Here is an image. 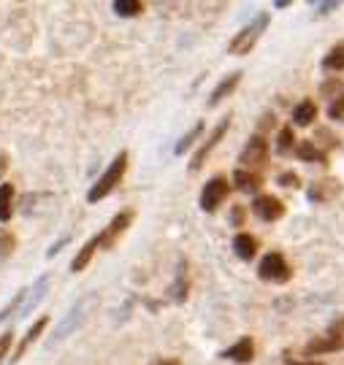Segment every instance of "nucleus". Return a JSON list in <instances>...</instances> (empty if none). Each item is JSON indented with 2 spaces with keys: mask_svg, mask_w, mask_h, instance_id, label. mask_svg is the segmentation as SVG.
<instances>
[{
  "mask_svg": "<svg viewBox=\"0 0 344 365\" xmlns=\"http://www.w3.org/2000/svg\"><path fill=\"white\" fill-rule=\"evenodd\" d=\"M269 22H271V14H266V11H263V14H257L247 28H242V30L233 35V41L228 44V52H230V55H236V57L250 55L252 49H255V44L260 41V35L266 32Z\"/></svg>",
  "mask_w": 344,
  "mask_h": 365,
  "instance_id": "obj_1",
  "label": "nucleus"
},
{
  "mask_svg": "<svg viewBox=\"0 0 344 365\" xmlns=\"http://www.w3.org/2000/svg\"><path fill=\"white\" fill-rule=\"evenodd\" d=\"M127 171V152H120L114 160H111V165L103 171V176L98 179V182L90 187V192H87V200L90 203H98V200H103L111 189H117V184L123 182V176H125Z\"/></svg>",
  "mask_w": 344,
  "mask_h": 365,
  "instance_id": "obj_2",
  "label": "nucleus"
},
{
  "mask_svg": "<svg viewBox=\"0 0 344 365\" xmlns=\"http://www.w3.org/2000/svg\"><path fill=\"white\" fill-rule=\"evenodd\" d=\"M344 349V317H336L328 330L323 335L312 338L304 346V355H331V352H342Z\"/></svg>",
  "mask_w": 344,
  "mask_h": 365,
  "instance_id": "obj_3",
  "label": "nucleus"
},
{
  "mask_svg": "<svg viewBox=\"0 0 344 365\" xmlns=\"http://www.w3.org/2000/svg\"><path fill=\"white\" fill-rule=\"evenodd\" d=\"M239 162H242V168H244V171H255V174H260V168L269 162V141H266L263 135H252L250 141H247V147L242 149Z\"/></svg>",
  "mask_w": 344,
  "mask_h": 365,
  "instance_id": "obj_4",
  "label": "nucleus"
},
{
  "mask_svg": "<svg viewBox=\"0 0 344 365\" xmlns=\"http://www.w3.org/2000/svg\"><path fill=\"white\" fill-rule=\"evenodd\" d=\"M230 195V184L225 176H212L201 189V209L206 214H215L219 209V203H225V198Z\"/></svg>",
  "mask_w": 344,
  "mask_h": 365,
  "instance_id": "obj_5",
  "label": "nucleus"
},
{
  "mask_svg": "<svg viewBox=\"0 0 344 365\" xmlns=\"http://www.w3.org/2000/svg\"><path fill=\"white\" fill-rule=\"evenodd\" d=\"M228 127H230V114H228V117H222L217 127H215V130H212V133H209V135L203 138V144H201V147L195 149V154H192V160H190V171H198V168H201V165H203V162L209 160V154L215 152V147H217L219 141L225 138V133H228Z\"/></svg>",
  "mask_w": 344,
  "mask_h": 365,
  "instance_id": "obj_6",
  "label": "nucleus"
},
{
  "mask_svg": "<svg viewBox=\"0 0 344 365\" xmlns=\"http://www.w3.org/2000/svg\"><path fill=\"white\" fill-rule=\"evenodd\" d=\"M257 276L263 279V281H290V265L284 263V257H282L280 252H269V254H263V260H260V265H257Z\"/></svg>",
  "mask_w": 344,
  "mask_h": 365,
  "instance_id": "obj_7",
  "label": "nucleus"
},
{
  "mask_svg": "<svg viewBox=\"0 0 344 365\" xmlns=\"http://www.w3.org/2000/svg\"><path fill=\"white\" fill-rule=\"evenodd\" d=\"M133 209H123V212L117 214L106 227H103V233H98V241H100V249H111L114 243H117V238L125 233L127 227L133 225Z\"/></svg>",
  "mask_w": 344,
  "mask_h": 365,
  "instance_id": "obj_8",
  "label": "nucleus"
},
{
  "mask_svg": "<svg viewBox=\"0 0 344 365\" xmlns=\"http://www.w3.org/2000/svg\"><path fill=\"white\" fill-rule=\"evenodd\" d=\"M87 306H90V298H82L79 303H76V306H73V308H71V314H68V317H65L63 322L57 325V330H55V335H52V341H49V346H55L57 341H63V338H68V335L73 333V330H76V328H79V325L84 322V317H87V314H84V311H87Z\"/></svg>",
  "mask_w": 344,
  "mask_h": 365,
  "instance_id": "obj_9",
  "label": "nucleus"
},
{
  "mask_svg": "<svg viewBox=\"0 0 344 365\" xmlns=\"http://www.w3.org/2000/svg\"><path fill=\"white\" fill-rule=\"evenodd\" d=\"M252 214L257 219H263V222H277L284 214V203L280 198H274V195H257L252 200Z\"/></svg>",
  "mask_w": 344,
  "mask_h": 365,
  "instance_id": "obj_10",
  "label": "nucleus"
},
{
  "mask_svg": "<svg viewBox=\"0 0 344 365\" xmlns=\"http://www.w3.org/2000/svg\"><path fill=\"white\" fill-rule=\"evenodd\" d=\"M219 357H222V360H230V363H242V365L252 363V360H255V341H252L250 335H244V338H239L233 346L222 349Z\"/></svg>",
  "mask_w": 344,
  "mask_h": 365,
  "instance_id": "obj_11",
  "label": "nucleus"
},
{
  "mask_svg": "<svg viewBox=\"0 0 344 365\" xmlns=\"http://www.w3.org/2000/svg\"><path fill=\"white\" fill-rule=\"evenodd\" d=\"M168 292H171V301L174 303H185L190 295V271H188V260L182 257L179 260V265H176V279H174V284L168 287Z\"/></svg>",
  "mask_w": 344,
  "mask_h": 365,
  "instance_id": "obj_12",
  "label": "nucleus"
},
{
  "mask_svg": "<svg viewBox=\"0 0 344 365\" xmlns=\"http://www.w3.org/2000/svg\"><path fill=\"white\" fill-rule=\"evenodd\" d=\"M46 325H49V317H38V319L33 322L30 330H28V333H25V338L19 341V346H17V355L11 357V363H19V360L25 357V352L30 349V346L35 344V341H38V338H41V333L46 330Z\"/></svg>",
  "mask_w": 344,
  "mask_h": 365,
  "instance_id": "obj_13",
  "label": "nucleus"
},
{
  "mask_svg": "<svg viewBox=\"0 0 344 365\" xmlns=\"http://www.w3.org/2000/svg\"><path fill=\"white\" fill-rule=\"evenodd\" d=\"M233 187L242 189V192H257L263 187V176L255 174V171H244V168H236L233 171Z\"/></svg>",
  "mask_w": 344,
  "mask_h": 365,
  "instance_id": "obj_14",
  "label": "nucleus"
},
{
  "mask_svg": "<svg viewBox=\"0 0 344 365\" xmlns=\"http://www.w3.org/2000/svg\"><path fill=\"white\" fill-rule=\"evenodd\" d=\"M239 82H242V73L239 71H233V73H228L222 82H219L217 87L212 90V97H209V106H217L219 100H225L230 92L239 87Z\"/></svg>",
  "mask_w": 344,
  "mask_h": 365,
  "instance_id": "obj_15",
  "label": "nucleus"
},
{
  "mask_svg": "<svg viewBox=\"0 0 344 365\" xmlns=\"http://www.w3.org/2000/svg\"><path fill=\"white\" fill-rule=\"evenodd\" d=\"M233 252L242 257V260H252L257 254V238L250 233H236L233 236Z\"/></svg>",
  "mask_w": 344,
  "mask_h": 365,
  "instance_id": "obj_16",
  "label": "nucleus"
},
{
  "mask_svg": "<svg viewBox=\"0 0 344 365\" xmlns=\"http://www.w3.org/2000/svg\"><path fill=\"white\" fill-rule=\"evenodd\" d=\"M98 246H100V241H98V236H95V238H90V241L79 249V254H76L73 263H71V271H73V274H82V271L90 265V260H93V254L98 252Z\"/></svg>",
  "mask_w": 344,
  "mask_h": 365,
  "instance_id": "obj_17",
  "label": "nucleus"
},
{
  "mask_svg": "<svg viewBox=\"0 0 344 365\" xmlns=\"http://www.w3.org/2000/svg\"><path fill=\"white\" fill-rule=\"evenodd\" d=\"M296 154H298V160H304V162H317V165H325V162H328V154L323 152L314 141H301V144L296 147Z\"/></svg>",
  "mask_w": 344,
  "mask_h": 365,
  "instance_id": "obj_18",
  "label": "nucleus"
},
{
  "mask_svg": "<svg viewBox=\"0 0 344 365\" xmlns=\"http://www.w3.org/2000/svg\"><path fill=\"white\" fill-rule=\"evenodd\" d=\"M317 120V106H314V100H301L296 109H293V122L298 124V127H307V124H312Z\"/></svg>",
  "mask_w": 344,
  "mask_h": 365,
  "instance_id": "obj_19",
  "label": "nucleus"
},
{
  "mask_svg": "<svg viewBox=\"0 0 344 365\" xmlns=\"http://www.w3.org/2000/svg\"><path fill=\"white\" fill-rule=\"evenodd\" d=\"M203 130H206V124H203V122L198 120V122H195V124H192V127H190L188 133L182 135V141H179V144L174 147V154L179 157V154L190 152V147H192L195 141H201V135H203Z\"/></svg>",
  "mask_w": 344,
  "mask_h": 365,
  "instance_id": "obj_20",
  "label": "nucleus"
},
{
  "mask_svg": "<svg viewBox=\"0 0 344 365\" xmlns=\"http://www.w3.org/2000/svg\"><path fill=\"white\" fill-rule=\"evenodd\" d=\"M334 195H339V182H317L309 187V198L312 200H328V198H334Z\"/></svg>",
  "mask_w": 344,
  "mask_h": 365,
  "instance_id": "obj_21",
  "label": "nucleus"
},
{
  "mask_svg": "<svg viewBox=\"0 0 344 365\" xmlns=\"http://www.w3.org/2000/svg\"><path fill=\"white\" fill-rule=\"evenodd\" d=\"M11 200H14V184H0V222L11 219Z\"/></svg>",
  "mask_w": 344,
  "mask_h": 365,
  "instance_id": "obj_22",
  "label": "nucleus"
},
{
  "mask_svg": "<svg viewBox=\"0 0 344 365\" xmlns=\"http://www.w3.org/2000/svg\"><path fill=\"white\" fill-rule=\"evenodd\" d=\"M46 287H49V276H41V279H38V281H35V287H33L30 292V301H28V303L22 306V308H19V314H22V317H28V314H30L33 308H35V303H38V301H41V295H44V290H46Z\"/></svg>",
  "mask_w": 344,
  "mask_h": 365,
  "instance_id": "obj_23",
  "label": "nucleus"
},
{
  "mask_svg": "<svg viewBox=\"0 0 344 365\" xmlns=\"http://www.w3.org/2000/svg\"><path fill=\"white\" fill-rule=\"evenodd\" d=\"M325 71H344V44H336L325 57H323Z\"/></svg>",
  "mask_w": 344,
  "mask_h": 365,
  "instance_id": "obj_24",
  "label": "nucleus"
},
{
  "mask_svg": "<svg viewBox=\"0 0 344 365\" xmlns=\"http://www.w3.org/2000/svg\"><path fill=\"white\" fill-rule=\"evenodd\" d=\"M114 11L120 17H138L144 11V3L141 0H114Z\"/></svg>",
  "mask_w": 344,
  "mask_h": 365,
  "instance_id": "obj_25",
  "label": "nucleus"
},
{
  "mask_svg": "<svg viewBox=\"0 0 344 365\" xmlns=\"http://www.w3.org/2000/svg\"><path fill=\"white\" fill-rule=\"evenodd\" d=\"M296 149V138H293V130L290 127H280V135H277V152L290 154Z\"/></svg>",
  "mask_w": 344,
  "mask_h": 365,
  "instance_id": "obj_26",
  "label": "nucleus"
},
{
  "mask_svg": "<svg viewBox=\"0 0 344 365\" xmlns=\"http://www.w3.org/2000/svg\"><path fill=\"white\" fill-rule=\"evenodd\" d=\"M28 292H30V290H19V292H17V295L8 301V306H6V308H0V325H3V319H8L14 311H19V306H22V301H25V295H28Z\"/></svg>",
  "mask_w": 344,
  "mask_h": 365,
  "instance_id": "obj_27",
  "label": "nucleus"
},
{
  "mask_svg": "<svg viewBox=\"0 0 344 365\" xmlns=\"http://www.w3.org/2000/svg\"><path fill=\"white\" fill-rule=\"evenodd\" d=\"M320 92H323L325 97H334V100H336L339 95H344V84L339 79H334V82H325V84L320 87Z\"/></svg>",
  "mask_w": 344,
  "mask_h": 365,
  "instance_id": "obj_28",
  "label": "nucleus"
},
{
  "mask_svg": "<svg viewBox=\"0 0 344 365\" xmlns=\"http://www.w3.org/2000/svg\"><path fill=\"white\" fill-rule=\"evenodd\" d=\"M328 117H331V120H344V95H339L336 100H331V106H328Z\"/></svg>",
  "mask_w": 344,
  "mask_h": 365,
  "instance_id": "obj_29",
  "label": "nucleus"
},
{
  "mask_svg": "<svg viewBox=\"0 0 344 365\" xmlns=\"http://www.w3.org/2000/svg\"><path fill=\"white\" fill-rule=\"evenodd\" d=\"M244 219H247V212H244L242 203L230 209V225H233V227H244Z\"/></svg>",
  "mask_w": 344,
  "mask_h": 365,
  "instance_id": "obj_30",
  "label": "nucleus"
},
{
  "mask_svg": "<svg viewBox=\"0 0 344 365\" xmlns=\"http://www.w3.org/2000/svg\"><path fill=\"white\" fill-rule=\"evenodd\" d=\"M11 344H14V333L8 330V333L0 335V365H3V357L8 355V349H11Z\"/></svg>",
  "mask_w": 344,
  "mask_h": 365,
  "instance_id": "obj_31",
  "label": "nucleus"
},
{
  "mask_svg": "<svg viewBox=\"0 0 344 365\" xmlns=\"http://www.w3.org/2000/svg\"><path fill=\"white\" fill-rule=\"evenodd\" d=\"M280 184H282V187H298V184H301V179H298L293 171H287V174H280Z\"/></svg>",
  "mask_w": 344,
  "mask_h": 365,
  "instance_id": "obj_32",
  "label": "nucleus"
},
{
  "mask_svg": "<svg viewBox=\"0 0 344 365\" xmlns=\"http://www.w3.org/2000/svg\"><path fill=\"white\" fill-rule=\"evenodd\" d=\"M11 246H14V238H11V236H0V254H3V257L11 254Z\"/></svg>",
  "mask_w": 344,
  "mask_h": 365,
  "instance_id": "obj_33",
  "label": "nucleus"
},
{
  "mask_svg": "<svg viewBox=\"0 0 344 365\" xmlns=\"http://www.w3.org/2000/svg\"><path fill=\"white\" fill-rule=\"evenodd\" d=\"M284 365H325V363H314V360H296V357L284 355Z\"/></svg>",
  "mask_w": 344,
  "mask_h": 365,
  "instance_id": "obj_34",
  "label": "nucleus"
},
{
  "mask_svg": "<svg viewBox=\"0 0 344 365\" xmlns=\"http://www.w3.org/2000/svg\"><path fill=\"white\" fill-rule=\"evenodd\" d=\"M271 124H274V114H271V111H266V114L260 117V127L266 130V127H271Z\"/></svg>",
  "mask_w": 344,
  "mask_h": 365,
  "instance_id": "obj_35",
  "label": "nucleus"
},
{
  "mask_svg": "<svg viewBox=\"0 0 344 365\" xmlns=\"http://www.w3.org/2000/svg\"><path fill=\"white\" fill-rule=\"evenodd\" d=\"M152 365H182V363H179L176 357H157V360H155Z\"/></svg>",
  "mask_w": 344,
  "mask_h": 365,
  "instance_id": "obj_36",
  "label": "nucleus"
},
{
  "mask_svg": "<svg viewBox=\"0 0 344 365\" xmlns=\"http://www.w3.org/2000/svg\"><path fill=\"white\" fill-rule=\"evenodd\" d=\"M6 168H8V157H6V154H0V179H3Z\"/></svg>",
  "mask_w": 344,
  "mask_h": 365,
  "instance_id": "obj_37",
  "label": "nucleus"
},
{
  "mask_svg": "<svg viewBox=\"0 0 344 365\" xmlns=\"http://www.w3.org/2000/svg\"><path fill=\"white\" fill-rule=\"evenodd\" d=\"M336 6H339V3H323L320 11H331V8H336Z\"/></svg>",
  "mask_w": 344,
  "mask_h": 365,
  "instance_id": "obj_38",
  "label": "nucleus"
}]
</instances>
